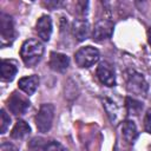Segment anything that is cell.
I'll list each match as a JSON object with an SVG mask.
<instances>
[{
	"mask_svg": "<svg viewBox=\"0 0 151 151\" xmlns=\"http://www.w3.org/2000/svg\"><path fill=\"white\" fill-rule=\"evenodd\" d=\"M44 54V45L37 39L25 40L20 48V57L27 67H34Z\"/></svg>",
	"mask_w": 151,
	"mask_h": 151,
	"instance_id": "1",
	"label": "cell"
},
{
	"mask_svg": "<svg viewBox=\"0 0 151 151\" xmlns=\"http://www.w3.org/2000/svg\"><path fill=\"white\" fill-rule=\"evenodd\" d=\"M125 83H126V88L130 93L143 97L146 96L149 85L142 73L134 70H129L125 74Z\"/></svg>",
	"mask_w": 151,
	"mask_h": 151,
	"instance_id": "2",
	"label": "cell"
},
{
	"mask_svg": "<svg viewBox=\"0 0 151 151\" xmlns=\"http://www.w3.org/2000/svg\"><path fill=\"white\" fill-rule=\"evenodd\" d=\"M15 28H14V21L13 18L9 14H6L4 12L0 13V40L1 46L6 47L13 44L15 40Z\"/></svg>",
	"mask_w": 151,
	"mask_h": 151,
	"instance_id": "3",
	"label": "cell"
},
{
	"mask_svg": "<svg viewBox=\"0 0 151 151\" xmlns=\"http://www.w3.org/2000/svg\"><path fill=\"white\" fill-rule=\"evenodd\" d=\"M54 118V105L53 104H42L35 116V125L39 132L46 133L51 130Z\"/></svg>",
	"mask_w": 151,
	"mask_h": 151,
	"instance_id": "4",
	"label": "cell"
},
{
	"mask_svg": "<svg viewBox=\"0 0 151 151\" xmlns=\"http://www.w3.org/2000/svg\"><path fill=\"white\" fill-rule=\"evenodd\" d=\"M99 60V51L92 46L80 47L74 54L76 64L81 68H87Z\"/></svg>",
	"mask_w": 151,
	"mask_h": 151,
	"instance_id": "5",
	"label": "cell"
},
{
	"mask_svg": "<svg viewBox=\"0 0 151 151\" xmlns=\"http://www.w3.org/2000/svg\"><path fill=\"white\" fill-rule=\"evenodd\" d=\"M29 105H31L29 100L18 92H13L7 99V107L15 116L25 113L29 107Z\"/></svg>",
	"mask_w": 151,
	"mask_h": 151,
	"instance_id": "6",
	"label": "cell"
},
{
	"mask_svg": "<svg viewBox=\"0 0 151 151\" xmlns=\"http://www.w3.org/2000/svg\"><path fill=\"white\" fill-rule=\"evenodd\" d=\"M113 22L109 19H100L99 21L96 22L94 28H93V40L94 41H103L106 39H110L113 34Z\"/></svg>",
	"mask_w": 151,
	"mask_h": 151,
	"instance_id": "7",
	"label": "cell"
},
{
	"mask_svg": "<svg viewBox=\"0 0 151 151\" xmlns=\"http://www.w3.org/2000/svg\"><path fill=\"white\" fill-rule=\"evenodd\" d=\"M97 77L101 84L112 87L116 85V74L111 64L107 61H101L97 67Z\"/></svg>",
	"mask_w": 151,
	"mask_h": 151,
	"instance_id": "8",
	"label": "cell"
},
{
	"mask_svg": "<svg viewBox=\"0 0 151 151\" xmlns=\"http://www.w3.org/2000/svg\"><path fill=\"white\" fill-rule=\"evenodd\" d=\"M48 65H50L51 70H53L55 72H65L70 65V58L64 53L52 52L50 54Z\"/></svg>",
	"mask_w": 151,
	"mask_h": 151,
	"instance_id": "9",
	"label": "cell"
},
{
	"mask_svg": "<svg viewBox=\"0 0 151 151\" xmlns=\"http://www.w3.org/2000/svg\"><path fill=\"white\" fill-rule=\"evenodd\" d=\"M35 31L42 41H48L52 34V20L48 15H42L38 19Z\"/></svg>",
	"mask_w": 151,
	"mask_h": 151,
	"instance_id": "10",
	"label": "cell"
},
{
	"mask_svg": "<svg viewBox=\"0 0 151 151\" xmlns=\"http://www.w3.org/2000/svg\"><path fill=\"white\" fill-rule=\"evenodd\" d=\"M103 101V106L106 111V114L109 117V119L111 120L112 124H118L119 119H120V107L119 105L110 97H104L101 99Z\"/></svg>",
	"mask_w": 151,
	"mask_h": 151,
	"instance_id": "11",
	"label": "cell"
},
{
	"mask_svg": "<svg viewBox=\"0 0 151 151\" xmlns=\"http://www.w3.org/2000/svg\"><path fill=\"white\" fill-rule=\"evenodd\" d=\"M73 35L78 41H84L90 35V24L86 19H76L72 24Z\"/></svg>",
	"mask_w": 151,
	"mask_h": 151,
	"instance_id": "12",
	"label": "cell"
},
{
	"mask_svg": "<svg viewBox=\"0 0 151 151\" xmlns=\"http://www.w3.org/2000/svg\"><path fill=\"white\" fill-rule=\"evenodd\" d=\"M19 88L21 91H24L26 94L28 96H32L37 88H38V85H39V77L33 74V76H29V77H24V78H20L19 79Z\"/></svg>",
	"mask_w": 151,
	"mask_h": 151,
	"instance_id": "13",
	"label": "cell"
},
{
	"mask_svg": "<svg viewBox=\"0 0 151 151\" xmlns=\"http://www.w3.org/2000/svg\"><path fill=\"white\" fill-rule=\"evenodd\" d=\"M122 134H123V138L125 139V142L132 144L137 137H138V130H137V126L136 124L132 122V120H124L122 123Z\"/></svg>",
	"mask_w": 151,
	"mask_h": 151,
	"instance_id": "14",
	"label": "cell"
},
{
	"mask_svg": "<svg viewBox=\"0 0 151 151\" xmlns=\"http://www.w3.org/2000/svg\"><path fill=\"white\" fill-rule=\"evenodd\" d=\"M0 70H1V79L5 81H12L18 72V67L15 63L11 60H2Z\"/></svg>",
	"mask_w": 151,
	"mask_h": 151,
	"instance_id": "15",
	"label": "cell"
},
{
	"mask_svg": "<svg viewBox=\"0 0 151 151\" xmlns=\"http://www.w3.org/2000/svg\"><path fill=\"white\" fill-rule=\"evenodd\" d=\"M29 132H31L29 125H28L25 120L19 119V120L15 123V125L13 126L12 131H11V137H12L13 139H22V138L26 137Z\"/></svg>",
	"mask_w": 151,
	"mask_h": 151,
	"instance_id": "16",
	"label": "cell"
},
{
	"mask_svg": "<svg viewBox=\"0 0 151 151\" xmlns=\"http://www.w3.org/2000/svg\"><path fill=\"white\" fill-rule=\"evenodd\" d=\"M125 106H126L127 113L131 116H138L143 110V103L131 97L125 98Z\"/></svg>",
	"mask_w": 151,
	"mask_h": 151,
	"instance_id": "17",
	"label": "cell"
},
{
	"mask_svg": "<svg viewBox=\"0 0 151 151\" xmlns=\"http://www.w3.org/2000/svg\"><path fill=\"white\" fill-rule=\"evenodd\" d=\"M48 143L50 142L44 138L35 137L28 142L27 150L28 151H48Z\"/></svg>",
	"mask_w": 151,
	"mask_h": 151,
	"instance_id": "18",
	"label": "cell"
},
{
	"mask_svg": "<svg viewBox=\"0 0 151 151\" xmlns=\"http://www.w3.org/2000/svg\"><path fill=\"white\" fill-rule=\"evenodd\" d=\"M9 124H11L9 116L6 113L5 109H1V111H0V133L1 134L6 133L7 129L9 127Z\"/></svg>",
	"mask_w": 151,
	"mask_h": 151,
	"instance_id": "19",
	"label": "cell"
},
{
	"mask_svg": "<svg viewBox=\"0 0 151 151\" xmlns=\"http://www.w3.org/2000/svg\"><path fill=\"white\" fill-rule=\"evenodd\" d=\"M48 151H67V149L64 145H61L59 142L51 140L48 143Z\"/></svg>",
	"mask_w": 151,
	"mask_h": 151,
	"instance_id": "20",
	"label": "cell"
},
{
	"mask_svg": "<svg viewBox=\"0 0 151 151\" xmlns=\"http://www.w3.org/2000/svg\"><path fill=\"white\" fill-rule=\"evenodd\" d=\"M144 127L147 133L151 134V109H149L144 117Z\"/></svg>",
	"mask_w": 151,
	"mask_h": 151,
	"instance_id": "21",
	"label": "cell"
},
{
	"mask_svg": "<svg viewBox=\"0 0 151 151\" xmlns=\"http://www.w3.org/2000/svg\"><path fill=\"white\" fill-rule=\"evenodd\" d=\"M0 151H19V149L14 144H12V143L2 142L1 146H0Z\"/></svg>",
	"mask_w": 151,
	"mask_h": 151,
	"instance_id": "22",
	"label": "cell"
},
{
	"mask_svg": "<svg viewBox=\"0 0 151 151\" xmlns=\"http://www.w3.org/2000/svg\"><path fill=\"white\" fill-rule=\"evenodd\" d=\"M45 5L51 7V8H54V7H58L59 5H61V2H59V1H47V2H45Z\"/></svg>",
	"mask_w": 151,
	"mask_h": 151,
	"instance_id": "23",
	"label": "cell"
},
{
	"mask_svg": "<svg viewBox=\"0 0 151 151\" xmlns=\"http://www.w3.org/2000/svg\"><path fill=\"white\" fill-rule=\"evenodd\" d=\"M147 41H149V45L151 46V27L147 29Z\"/></svg>",
	"mask_w": 151,
	"mask_h": 151,
	"instance_id": "24",
	"label": "cell"
}]
</instances>
